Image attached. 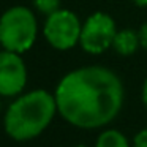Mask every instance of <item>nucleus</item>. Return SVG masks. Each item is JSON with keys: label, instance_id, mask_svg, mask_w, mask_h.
Segmentation results:
<instances>
[{"label": "nucleus", "instance_id": "8", "mask_svg": "<svg viewBox=\"0 0 147 147\" xmlns=\"http://www.w3.org/2000/svg\"><path fill=\"white\" fill-rule=\"evenodd\" d=\"M96 147H130L128 141L120 131L117 130H106L100 134L96 141Z\"/></svg>", "mask_w": 147, "mask_h": 147}, {"label": "nucleus", "instance_id": "7", "mask_svg": "<svg viewBox=\"0 0 147 147\" xmlns=\"http://www.w3.org/2000/svg\"><path fill=\"white\" fill-rule=\"evenodd\" d=\"M139 45H141L139 33L133 32V30H122V32H117L114 36V41H112V48H114L120 55L134 54Z\"/></svg>", "mask_w": 147, "mask_h": 147}, {"label": "nucleus", "instance_id": "9", "mask_svg": "<svg viewBox=\"0 0 147 147\" xmlns=\"http://www.w3.org/2000/svg\"><path fill=\"white\" fill-rule=\"evenodd\" d=\"M35 2V7L38 8V11H41L43 14H52L59 10V5H60V0H33Z\"/></svg>", "mask_w": 147, "mask_h": 147}, {"label": "nucleus", "instance_id": "14", "mask_svg": "<svg viewBox=\"0 0 147 147\" xmlns=\"http://www.w3.org/2000/svg\"><path fill=\"white\" fill-rule=\"evenodd\" d=\"M76 147H86V146H76Z\"/></svg>", "mask_w": 147, "mask_h": 147}, {"label": "nucleus", "instance_id": "1", "mask_svg": "<svg viewBox=\"0 0 147 147\" xmlns=\"http://www.w3.org/2000/svg\"><path fill=\"white\" fill-rule=\"evenodd\" d=\"M57 111L79 128H100L109 123L123 105V86L105 67H84L68 73L55 90Z\"/></svg>", "mask_w": 147, "mask_h": 147}, {"label": "nucleus", "instance_id": "13", "mask_svg": "<svg viewBox=\"0 0 147 147\" xmlns=\"http://www.w3.org/2000/svg\"><path fill=\"white\" fill-rule=\"evenodd\" d=\"M133 2L139 7H147V0H133Z\"/></svg>", "mask_w": 147, "mask_h": 147}, {"label": "nucleus", "instance_id": "3", "mask_svg": "<svg viewBox=\"0 0 147 147\" xmlns=\"http://www.w3.org/2000/svg\"><path fill=\"white\" fill-rule=\"evenodd\" d=\"M36 38V19L26 7L10 8L0 18V45L3 49L22 54Z\"/></svg>", "mask_w": 147, "mask_h": 147}, {"label": "nucleus", "instance_id": "2", "mask_svg": "<svg viewBox=\"0 0 147 147\" xmlns=\"http://www.w3.org/2000/svg\"><path fill=\"white\" fill-rule=\"evenodd\" d=\"M57 111L55 96L33 90L18 98L5 114V131L16 141H29L46 130Z\"/></svg>", "mask_w": 147, "mask_h": 147}, {"label": "nucleus", "instance_id": "11", "mask_svg": "<svg viewBox=\"0 0 147 147\" xmlns=\"http://www.w3.org/2000/svg\"><path fill=\"white\" fill-rule=\"evenodd\" d=\"M139 41H141V46L147 51V24H144L142 27L139 29Z\"/></svg>", "mask_w": 147, "mask_h": 147}, {"label": "nucleus", "instance_id": "5", "mask_svg": "<svg viewBox=\"0 0 147 147\" xmlns=\"http://www.w3.org/2000/svg\"><path fill=\"white\" fill-rule=\"evenodd\" d=\"M115 33L117 30L112 18L105 13H95L82 26L79 43L84 51L90 54H101L112 46Z\"/></svg>", "mask_w": 147, "mask_h": 147}, {"label": "nucleus", "instance_id": "10", "mask_svg": "<svg viewBox=\"0 0 147 147\" xmlns=\"http://www.w3.org/2000/svg\"><path fill=\"white\" fill-rule=\"evenodd\" d=\"M133 146H134V147H147V128L141 130L139 133L134 136Z\"/></svg>", "mask_w": 147, "mask_h": 147}, {"label": "nucleus", "instance_id": "12", "mask_svg": "<svg viewBox=\"0 0 147 147\" xmlns=\"http://www.w3.org/2000/svg\"><path fill=\"white\" fill-rule=\"evenodd\" d=\"M142 101H144V105H146V108H147V79H146L144 87H142Z\"/></svg>", "mask_w": 147, "mask_h": 147}, {"label": "nucleus", "instance_id": "4", "mask_svg": "<svg viewBox=\"0 0 147 147\" xmlns=\"http://www.w3.org/2000/svg\"><path fill=\"white\" fill-rule=\"evenodd\" d=\"M81 26L79 19L74 13L68 10H57L49 14L45 24V36L49 45L55 49H70L79 41L81 38Z\"/></svg>", "mask_w": 147, "mask_h": 147}, {"label": "nucleus", "instance_id": "6", "mask_svg": "<svg viewBox=\"0 0 147 147\" xmlns=\"http://www.w3.org/2000/svg\"><path fill=\"white\" fill-rule=\"evenodd\" d=\"M27 81V70L18 52H0V95L13 96L24 89Z\"/></svg>", "mask_w": 147, "mask_h": 147}]
</instances>
